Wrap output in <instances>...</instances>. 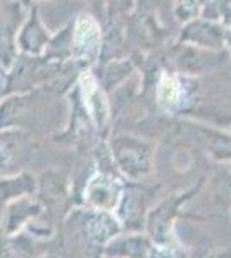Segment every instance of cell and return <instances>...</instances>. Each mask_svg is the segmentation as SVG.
<instances>
[{"instance_id": "obj_1", "label": "cell", "mask_w": 231, "mask_h": 258, "mask_svg": "<svg viewBox=\"0 0 231 258\" xmlns=\"http://www.w3.org/2000/svg\"><path fill=\"white\" fill-rule=\"evenodd\" d=\"M176 97H178V90H176V85L171 80L164 78L161 83V88H159V98L161 102H174Z\"/></svg>"}]
</instances>
